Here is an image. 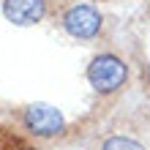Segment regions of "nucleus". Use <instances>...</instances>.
<instances>
[{
  "mask_svg": "<svg viewBox=\"0 0 150 150\" xmlns=\"http://www.w3.org/2000/svg\"><path fill=\"white\" fill-rule=\"evenodd\" d=\"M128 79V66L115 55H98L87 66V82L98 93H115Z\"/></svg>",
  "mask_w": 150,
  "mask_h": 150,
  "instance_id": "nucleus-1",
  "label": "nucleus"
},
{
  "mask_svg": "<svg viewBox=\"0 0 150 150\" xmlns=\"http://www.w3.org/2000/svg\"><path fill=\"white\" fill-rule=\"evenodd\" d=\"M25 126L36 137H55L63 131L66 120L60 115V109L49 107V104H30L25 109Z\"/></svg>",
  "mask_w": 150,
  "mask_h": 150,
  "instance_id": "nucleus-2",
  "label": "nucleus"
},
{
  "mask_svg": "<svg viewBox=\"0 0 150 150\" xmlns=\"http://www.w3.org/2000/svg\"><path fill=\"white\" fill-rule=\"evenodd\" d=\"M63 28L74 38H93L101 30V14L93 6H74L63 16Z\"/></svg>",
  "mask_w": 150,
  "mask_h": 150,
  "instance_id": "nucleus-3",
  "label": "nucleus"
},
{
  "mask_svg": "<svg viewBox=\"0 0 150 150\" xmlns=\"http://www.w3.org/2000/svg\"><path fill=\"white\" fill-rule=\"evenodd\" d=\"M3 14L8 22L19 25V28H28V25H36L44 19L47 3L44 0H3Z\"/></svg>",
  "mask_w": 150,
  "mask_h": 150,
  "instance_id": "nucleus-4",
  "label": "nucleus"
},
{
  "mask_svg": "<svg viewBox=\"0 0 150 150\" xmlns=\"http://www.w3.org/2000/svg\"><path fill=\"white\" fill-rule=\"evenodd\" d=\"M101 150H145V147L139 142H134V139H128V137H109Z\"/></svg>",
  "mask_w": 150,
  "mask_h": 150,
  "instance_id": "nucleus-5",
  "label": "nucleus"
}]
</instances>
